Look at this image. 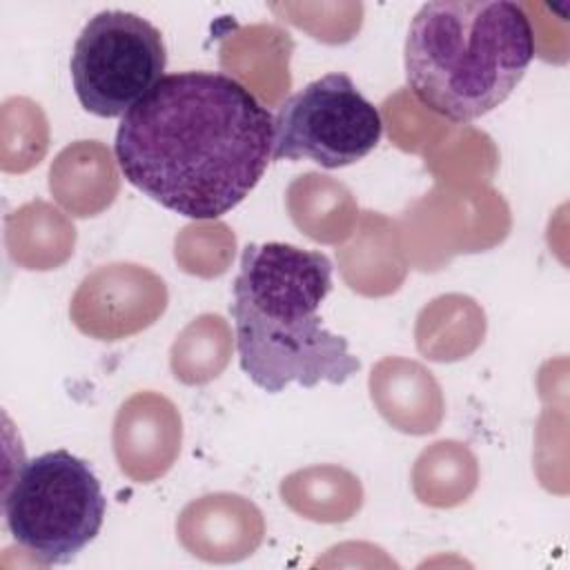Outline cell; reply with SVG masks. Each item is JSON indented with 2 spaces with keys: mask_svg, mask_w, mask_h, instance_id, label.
<instances>
[{
  "mask_svg": "<svg viewBox=\"0 0 570 570\" xmlns=\"http://www.w3.org/2000/svg\"><path fill=\"white\" fill-rule=\"evenodd\" d=\"M116 160L136 189L185 218L240 205L274 151V116L223 71L167 73L116 129Z\"/></svg>",
  "mask_w": 570,
  "mask_h": 570,
  "instance_id": "obj_1",
  "label": "cell"
},
{
  "mask_svg": "<svg viewBox=\"0 0 570 570\" xmlns=\"http://www.w3.org/2000/svg\"><path fill=\"white\" fill-rule=\"evenodd\" d=\"M332 289V261L287 243H249L232 285L240 370L278 394L289 383L341 385L361 370L347 338L332 334L318 307Z\"/></svg>",
  "mask_w": 570,
  "mask_h": 570,
  "instance_id": "obj_2",
  "label": "cell"
},
{
  "mask_svg": "<svg viewBox=\"0 0 570 570\" xmlns=\"http://www.w3.org/2000/svg\"><path fill=\"white\" fill-rule=\"evenodd\" d=\"M403 58L412 96L463 125L517 89L534 58V31L512 0H434L414 13Z\"/></svg>",
  "mask_w": 570,
  "mask_h": 570,
  "instance_id": "obj_3",
  "label": "cell"
},
{
  "mask_svg": "<svg viewBox=\"0 0 570 570\" xmlns=\"http://www.w3.org/2000/svg\"><path fill=\"white\" fill-rule=\"evenodd\" d=\"M11 539L45 566L71 563L100 532L107 499L87 461L51 450L22 461L2 499Z\"/></svg>",
  "mask_w": 570,
  "mask_h": 570,
  "instance_id": "obj_4",
  "label": "cell"
},
{
  "mask_svg": "<svg viewBox=\"0 0 570 570\" xmlns=\"http://www.w3.org/2000/svg\"><path fill=\"white\" fill-rule=\"evenodd\" d=\"M165 67L160 29L118 9L87 20L69 60L78 102L100 118L125 116L165 78Z\"/></svg>",
  "mask_w": 570,
  "mask_h": 570,
  "instance_id": "obj_5",
  "label": "cell"
},
{
  "mask_svg": "<svg viewBox=\"0 0 570 570\" xmlns=\"http://www.w3.org/2000/svg\"><path fill=\"white\" fill-rule=\"evenodd\" d=\"M379 109L347 73H325L294 91L274 116L272 160H312L338 169L363 160L381 140Z\"/></svg>",
  "mask_w": 570,
  "mask_h": 570,
  "instance_id": "obj_6",
  "label": "cell"
}]
</instances>
